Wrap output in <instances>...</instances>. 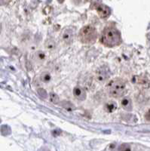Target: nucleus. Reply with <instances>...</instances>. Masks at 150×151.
<instances>
[{
    "label": "nucleus",
    "mask_w": 150,
    "mask_h": 151,
    "mask_svg": "<svg viewBox=\"0 0 150 151\" xmlns=\"http://www.w3.org/2000/svg\"><path fill=\"white\" fill-rule=\"evenodd\" d=\"M101 42L107 47H115L121 42V36L116 28L107 27L104 29L101 36Z\"/></svg>",
    "instance_id": "obj_1"
},
{
    "label": "nucleus",
    "mask_w": 150,
    "mask_h": 151,
    "mask_svg": "<svg viewBox=\"0 0 150 151\" xmlns=\"http://www.w3.org/2000/svg\"><path fill=\"white\" fill-rule=\"evenodd\" d=\"M79 40L84 44H93L97 37V29L91 26L84 27L79 32Z\"/></svg>",
    "instance_id": "obj_2"
},
{
    "label": "nucleus",
    "mask_w": 150,
    "mask_h": 151,
    "mask_svg": "<svg viewBox=\"0 0 150 151\" xmlns=\"http://www.w3.org/2000/svg\"><path fill=\"white\" fill-rule=\"evenodd\" d=\"M108 91L111 96L114 98H120L125 94V83L121 79L112 81L108 86Z\"/></svg>",
    "instance_id": "obj_3"
},
{
    "label": "nucleus",
    "mask_w": 150,
    "mask_h": 151,
    "mask_svg": "<svg viewBox=\"0 0 150 151\" xmlns=\"http://www.w3.org/2000/svg\"><path fill=\"white\" fill-rule=\"evenodd\" d=\"M97 79L100 83H103L110 76V71L107 67H100L96 73Z\"/></svg>",
    "instance_id": "obj_4"
},
{
    "label": "nucleus",
    "mask_w": 150,
    "mask_h": 151,
    "mask_svg": "<svg viewBox=\"0 0 150 151\" xmlns=\"http://www.w3.org/2000/svg\"><path fill=\"white\" fill-rule=\"evenodd\" d=\"M62 40L67 44H71L73 41L74 32L71 28H66L63 29L61 34Z\"/></svg>",
    "instance_id": "obj_5"
},
{
    "label": "nucleus",
    "mask_w": 150,
    "mask_h": 151,
    "mask_svg": "<svg viewBox=\"0 0 150 151\" xmlns=\"http://www.w3.org/2000/svg\"><path fill=\"white\" fill-rule=\"evenodd\" d=\"M73 94L75 98L76 99L79 100V101H84L86 98V92L82 88L77 86V87L74 88L73 90Z\"/></svg>",
    "instance_id": "obj_6"
},
{
    "label": "nucleus",
    "mask_w": 150,
    "mask_h": 151,
    "mask_svg": "<svg viewBox=\"0 0 150 151\" xmlns=\"http://www.w3.org/2000/svg\"><path fill=\"white\" fill-rule=\"evenodd\" d=\"M97 13L99 16L102 18H106L108 17L110 14V9L105 5H100L99 7L97 8Z\"/></svg>",
    "instance_id": "obj_7"
},
{
    "label": "nucleus",
    "mask_w": 150,
    "mask_h": 151,
    "mask_svg": "<svg viewBox=\"0 0 150 151\" xmlns=\"http://www.w3.org/2000/svg\"><path fill=\"white\" fill-rule=\"evenodd\" d=\"M33 59H34L35 62L37 64H42L45 60V55L43 52L39 51V52H36L33 56Z\"/></svg>",
    "instance_id": "obj_8"
},
{
    "label": "nucleus",
    "mask_w": 150,
    "mask_h": 151,
    "mask_svg": "<svg viewBox=\"0 0 150 151\" xmlns=\"http://www.w3.org/2000/svg\"><path fill=\"white\" fill-rule=\"evenodd\" d=\"M121 104L125 110L131 111L132 110V102L129 98H124L121 101Z\"/></svg>",
    "instance_id": "obj_9"
},
{
    "label": "nucleus",
    "mask_w": 150,
    "mask_h": 151,
    "mask_svg": "<svg viewBox=\"0 0 150 151\" xmlns=\"http://www.w3.org/2000/svg\"><path fill=\"white\" fill-rule=\"evenodd\" d=\"M117 109V104L114 101H109L105 105V110L108 113H113Z\"/></svg>",
    "instance_id": "obj_10"
},
{
    "label": "nucleus",
    "mask_w": 150,
    "mask_h": 151,
    "mask_svg": "<svg viewBox=\"0 0 150 151\" xmlns=\"http://www.w3.org/2000/svg\"><path fill=\"white\" fill-rule=\"evenodd\" d=\"M62 106L65 110H67V111H72V110H75V106H74L71 102L69 101H63L61 103Z\"/></svg>",
    "instance_id": "obj_11"
},
{
    "label": "nucleus",
    "mask_w": 150,
    "mask_h": 151,
    "mask_svg": "<svg viewBox=\"0 0 150 151\" xmlns=\"http://www.w3.org/2000/svg\"><path fill=\"white\" fill-rule=\"evenodd\" d=\"M40 78H41V80L42 81L43 83H48V82H50L51 79V75H50V73H48L47 72L42 73L41 76H40Z\"/></svg>",
    "instance_id": "obj_12"
},
{
    "label": "nucleus",
    "mask_w": 150,
    "mask_h": 151,
    "mask_svg": "<svg viewBox=\"0 0 150 151\" xmlns=\"http://www.w3.org/2000/svg\"><path fill=\"white\" fill-rule=\"evenodd\" d=\"M56 46V44H55V41L52 40H48L45 42V47H46L48 49L52 50L55 48Z\"/></svg>",
    "instance_id": "obj_13"
},
{
    "label": "nucleus",
    "mask_w": 150,
    "mask_h": 151,
    "mask_svg": "<svg viewBox=\"0 0 150 151\" xmlns=\"http://www.w3.org/2000/svg\"><path fill=\"white\" fill-rule=\"evenodd\" d=\"M50 100H51V101L54 104H58L59 101H60V100H59V97L57 94L55 93L52 92L50 94Z\"/></svg>",
    "instance_id": "obj_14"
},
{
    "label": "nucleus",
    "mask_w": 150,
    "mask_h": 151,
    "mask_svg": "<svg viewBox=\"0 0 150 151\" xmlns=\"http://www.w3.org/2000/svg\"><path fill=\"white\" fill-rule=\"evenodd\" d=\"M38 94H39V96L42 98H47V93L46 91H44L42 88H40V89L38 90Z\"/></svg>",
    "instance_id": "obj_15"
},
{
    "label": "nucleus",
    "mask_w": 150,
    "mask_h": 151,
    "mask_svg": "<svg viewBox=\"0 0 150 151\" xmlns=\"http://www.w3.org/2000/svg\"><path fill=\"white\" fill-rule=\"evenodd\" d=\"M145 118L147 121H150V109L147 111V113L145 114Z\"/></svg>",
    "instance_id": "obj_16"
}]
</instances>
